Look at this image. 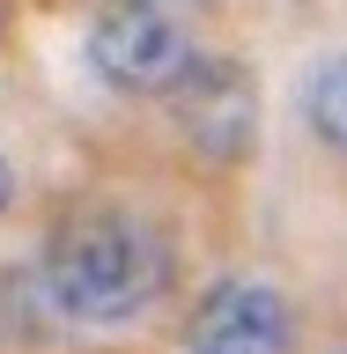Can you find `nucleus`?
<instances>
[{
    "instance_id": "1",
    "label": "nucleus",
    "mask_w": 347,
    "mask_h": 354,
    "mask_svg": "<svg viewBox=\"0 0 347 354\" xmlns=\"http://www.w3.org/2000/svg\"><path fill=\"white\" fill-rule=\"evenodd\" d=\"M163 281H170V251L126 207H74L44 236V259H37L44 310L82 332H118L133 317H148Z\"/></svg>"
},
{
    "instance_id": "2",
    "label": "nucleus",
    "mask_w": 347,
    "mask_h": 354,
    "mask_svg": "<svg viewBox=\"0 0 347 354\" xmlns=\"http://www.w3.org/2000/svg\"><path fill=\"white\" fill-rule=\"evenodd\" d=\"M89 74L118 96H170L177 74L193 66V30L163 0H104L89 15Z\"/></svg>"
},
{
    "instance_id": "3",
    "label": "nucleus",
    "mask_w": 347,
    "mask_h": 354,
    "mask_svg": "<svg viewBox=\"0 0 347 354\" xmlns=\"http://www.w3.org/2000/svg\"><path fill=\"white\" fill-rule=\"evenodd\" d=\"M170 104H177V133L207 162H244L259 148V82L229 52H193V66L170 88Z\"/></svg>"
},
{
    "instance_id": "4",
    "label": "nucleus",
    "mask_w": 347,
    "mask_h": 354,
    "mask_svg": "<svg viewBox=\"0 0 347 354\" xmlns=\"http://www.w3.org/2000/svg\"><path fill=\"white\" fill-rule=\"evenodd\" d=\"M185 354H288V303L274 281H215L185 317Z\"/></svg>"
},
{
    "instance_id": "5",
    "label": "nucleus",
    "mask_w": 347,
    "mask_h": 354,
    "mask_svg": "<svg viewBox=\"0 0 347 354\" xmlns=\"http://www.w3.org/2000/svg\"><path fill=\"white\" fill-rule=\"evenodd\" d=\"M303 126L326 140L332 155H347V52H326L303 82Z\"/></svg>"
},
{
    "instance_id": "6",
    "label": "nucleus",
    "mask_w": 347,
    "mask_h": 354,
    "mask_svg": "<svg viewBox=\"0 0 347 354\" xmlns=\"http://www.w3.org/2000/svg\"><path fill=\"white\" fill-rule=\"evenodd\" d=\"M8 199H15V170H8V155H0V214H8Z\"/></svg>"
}]
</instances>
